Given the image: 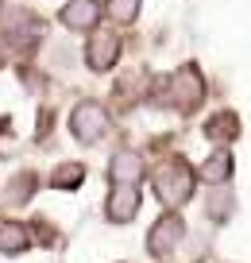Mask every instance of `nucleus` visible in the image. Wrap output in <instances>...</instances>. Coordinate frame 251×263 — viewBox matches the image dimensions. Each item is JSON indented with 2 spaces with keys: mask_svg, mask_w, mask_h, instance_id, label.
<instances>
[{
  "mask_svg": "<svg viewBox=\"0 0 251 263\" xmlns=\"http://www.w3.org/2000/svg\"><path fill=\"white\" fill-rule=\"evenodd\" d=\"M178 240H182V221H178V217H166V221L151 232V240H147V244H151L155 255H170Z\"/></svg>",
  "mask_w": 251,
  "mask_h": 263,
  "instance_id": "nucleus-4",
  "label": "nucleus"
},
{
  "mask_svg": "<svg viewBox=\"0 0 251 263\" xmlns=\"http://www.w3.org/2000/svg\"><path fill=\"white\" fill-rule=\"evenodd\" d=\"M108 12H112L120 24H128V20H136L139 12V0H108Z\"/></svg>",
  "mask_w": 251,
  "mask_h": 263,
  "instance_id": "nucleus-9",
  "label": "nucleus"
},
{
  "mask_svg": "<svg viewBox=\"0 0 251 263\" xmlns=\"http://www.w3.org/2000/svg\"><path fill=\"white\" fill-rule=\"evenodd\" d=\"M0 252L4 255L27 252V229L20 221H0Z\"/></svg>",
  "mask_w": 251,
  "mask_h": 263,
  "instance_id": "nucleus-6",
  "label": "nucleus"
},
{
  "mask_svg": "<svg viewBox=\"0 0 251 263\" xmlns=\"http://www.w3.org/2000/svg\"><path fill=\"white\" fill-rule=\"evenodd\" d=\"M73 136H78L81 143H97L101 136L108 132V116L101 105H78L73 108Z\"/></svg>",
  "mask_w": 251,
  "mask_h": 263,
  "instance_id": "nucleus-2",
  "label": "nucleus"
},
{
  "mask_svg": "<svg viewBox=\"0 0 251 263\" xmlns=\"http://www.w3.org/2000/svg\"><path fill=\"white\" fill-rule=\"evenodd\" d=\"M155 186H159V197L166 205H178V201L189 197V190H194V174H189L186 163H166L155 174Z\"/></svg>",
  "mask_w": 251,
  "mask_h": 263,
  "instance_id": "nucleus-1",
  "label": "nucleus"
},
{
  "mask_svg": "<svg viewBox=\"0 0 251 263\" xmlns=\"http://www.w3.org/2000/svg\"><path fill=\"white\" fill-rule=\"evenodd\" d=\"M112 178H139V159L136 155H116V163H112Z\"/></svg>",
  "mask_w": 251,
  "mask_h": 263,
  "instance_id": "nucleus-8",
  "label": "nucleus"
},
{
  "mask_svg": "<svg viewBox=\"0 0 251 263\" xmlns=\"http://www.w3.org/2000/svg\"><path fill=\"white\" fill-rule=\"evenodd\" d=\"M209 136H228V140H232V136H236V116L232 112L217 116V120L209 124Z\"/></svg>",
  "mask_w": 251,
  "mask_h": 263,
  "instance_id": "nucleus-10",
  "label": "nucleus"
},
{
  "mask_svg": "<svg viewBox=\"0 0 251 263\" xmlns=\"http://www.w3.org/2000/svg\"><path fill=\"white\" fill-rule=\"evenodd\" d=\"M116 54H120V39L108 31H97L89 39V50H85V58H89L93 70H108V66L116 62Z\"/></svg>",
  "mask_w": 251,
  "mask_h": 263,
  "instance_id": "nucleus-3",
  "label": "nucleus"
},
{
  "mask_svg": "<svg viewBox=\"0 0 251 263\" xmlns=\"http://www.w3.org/2000/svg\"><path fill=\"white\" fill-rule=\"evenodd\" d=\"M217 163H209L205 166V178H228L232 174V163H228V155H213Z\"/></svg>",
  "mask_w": 251,
  "mask_h": 263,
  "instance_id": "nucleus-11",
  "label": "nucleus"
},
{
  "mask_svg": "<svg viewBox=\"0 0 251 263\" xmlns=\"http://www.w3.org/2000/svg\"><path fill=\"white\" fill-rule=\"evenodd\" d=\"M136 209H139V194L131 186H120L112 197H108V217H112V221H128Z\"/></svg>",
  "mask_w": 251,
  "mask_h": 263,
  "instance_id": "nucleus-7",
  "label": "nucleus"
},
{
  "mask_svg": "<svg viewBox=\"0 0 251 263\" xmlns=\"http://www.w3.org/2000/svg\"><path fill=\"white\" fill-rule=\"evenodd\" d=\"M62 24L73 27V31H89V27L97 24V4H93V0H73L70 8L62 12Z\"/></svg>",
  "mask_w": 251,
  "mask_h": 263,
  "instance_id": "nucleus-5",
  "label": "nucleus"
},
{
  "mask_svg": "<svg viewBox=\"0 0 251 263\" xmlns=\"http://www.w3.org/2000/svg\"><path fill=\"white\" fill-rule=\"evenodd\" d=\"M81 166H66V171H54V186H78L81 182Z\"/></svg>",
  "mask_w": 251,
  "mask_h": 263,
  "instance_id": "nucleus-12",
  "label": "nucleus"
}]
</instances>
